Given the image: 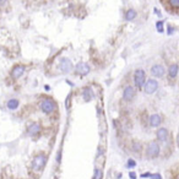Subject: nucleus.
<instances>
[{
    "instance_id": "f257e3e1",
    "label": "nucleus",
    "mask_w": 179,
    "mask_h": 179,
    "mask_svg": "<svg viewBox=\"0 0 179 179\" xmlns=\"http://www.w3.org/2000/svg\"><path fill=\"white\" fill-rule=\"evenodd\" d=\"M161 153V146H160V142L157 140H152V141L148 142L147 147H146V156L147 158L150 160H155L160 156Z\"/></svg>"
},
{
    "instance_id": "f03ea898",
    "label": "nucleus",
    "mask_w": 179,
    "mask_h": 179,
    "mask_svg": "<svg viewBox=\"0 0 179 179\" xmlns=\"http://www.w3.org/2000/svg\"><path fill=\"white\" fill-rule=\"evenodd\" d=\"M40 107H41V110H42L44 114H52V113L55 112V109H57V103H55V102H54L52 98L45 97V98L42 99Z\"/></svg>"
},
{
    "instance_id": "7ed1b4c3",
    "label": "nucleus",
    "mask_w": 179,
    "mask_h": 179,
    "mask_svg": "<svg viewBox=\"0 0 179 179\" xmlns=\"http://www.w3.org/2000/svg\"><path fill=\"white\" fill-rule=\"evenodd\" d=\"M47 156L44 155V153H40V155H37L33 157V161H32V168L34 171H41L45 167V164H47Z\"/></svg>"
},
{
    "instance_id": "20e7f679",
    "label": "nucleus",
    "mask_w": 179,
    "mask_h": 179,
    "mask_svg": "<svg viewBox=\"0 0 179 179\" xmlns=\"http://www.w3.org/2000/svg\"><path fill=\"white\" fill-rule=\"evenodd\" d=\"M146 82V72L142 69H137L134 72V84L136 88H144Z\"/></svg>"
},
{
    "instance_id": "39448f33",
    "label": "nucleus",
    "mask_w": 179,
    "mask_h": 179,
    "mask_svg": "<svg viewBox=\"0 0 179 179\" xmlns=\"http://www.w3.org/2000/svg\"><path fill=\"white\" fill-rule=\"evenodd\" d=\"M74 64L69 58H61L59 61V70L63 74H69L74 70Z\"/></svg>"
},
{
    "instance_id": "423d86ee",
    "label": "nucleus",
    "mask_w": 179,
    "mask_h": 179,
    "mask_svg": "<svg viewBox=\"0 0 179 179\" xmlns=\"http://www.w3.org/2000/svg\"><path fill=\"white\" fill-rule=\"evenodd\" d=\"M158 90V81L155 79H148L146 80L144 85V91L146 95H153Z\"/></svg>"
},
{
    "instance_id": "0eeeda50",
    "label": "nucleus",
    "mask_w": 179,
    "mask_h": 179,
    "mask_svg": "<svg viewBox=\"0 0 179 179\" xmlns=\"http://www.w3.org/2000/svg\"><path fill=\"white\" fill-rule=\"evenodd\" d=\"M25 71H26V66L22 65V64H17V65H15L14 68L11 69V78L14 79V80H19L21 76L25 74Z\"/></svg>"
},
{
    "instance_id": "6e6552de",
    "label": "nucleus",
    "mask_w": 179,
    "mask_h": 179,
    "mask_svg": "<svg viewBox=\"0 0 179 179\" xmlns=\"http://www.w3.org/2000/svg\"><path fill=\"white\" fill-rule=\"evenodd\" d=\"M74 70H75V72L78 74V75H80V76H85V75H87V74L90 72L91 68H90V65H88L87 63L81 61V63H78V64H76V66L74 68Z\"/></svg>"
},
{
    "instance_id": "1a4fd4ad",
    "label": "nucleus",
    "mask_w": 179,
    "mask_h": 179,
    "mask_svg": "<svg viewBox=\"0 0 179 179\" xmlns=\"http://www.w3.org/2000/svg\"><path fill=\"white\" fill-rule=\"evenodd\" d=\"M135 96H136V90H135V87H133V86H126L124 90H123V98H124V101H126V102H130V101H133L134 98H135Z\"/></svg>"
},
{
    "instance_id": "9d476101",
    "label": "nucleus",
    "mask_w": 179,
    "mask_h": 179,
    "mask_svg": "<svg viewBox=\"0 0 179 179\" xmlns=\"http://www.w3.org/2000/svg\"><path fill=\"white\" fill-rule=\"evenodd\" d=\"M166 74V69L162 64H155L152 68H151V75L153 78H157V79H161L163 78Z\"/></svg>"
},
{
    "instance_id": "9b49d317",
    "label": "nucleus",
    "mask_w": 179,
    "mask_h": 179,
    "mask_svg": "<svg viewBox=\"0 0 179 179\" xmlns=\"http://www.w3.org/2000/svg\"><path fill=\"white\" fill-rule=\"evenodd\" d=\"M156 137L158 142H164L167 141L169 137V130L167 128H160V129L156 131Z\"/></svg>"
},
{
    "instance_id": "f8f14e48",
    "label": "nucleus",
    "mask_w": 179,
    "mask_h": 179,
    "mask_svg": "<svg viewBox=\"0 0 179 179\" xmlns=\"http://www.w3.org/2000/svg\"><path fill=\"white\" fill-rule=\"evenodd\" d=\"M41 124L40 123H37V122H33V123H31L30 125H28V135L30 136H37L38 134L41 133Z\"/></svg>"
},
{
    "instance_id": "ddd939ff",
    "label": "nucleus",
    "mask_w": 179,
    "mask_h": 179,
    "mask_svg": "<svg viewBox=\"0 0 179 179\" xmlns=\"http://www.w3.org/2000/svg\"><path fill=\"white\" fill-rule=\"evenodd\" d=\"M162 123V117L160 116V114H152V116H150L148 118V124L151 128H158Z\"/></svg>"
},
{
    "instance_id": "4468645a",
    "label": "nucleus",
    "mask_w": 179,
    "mask_h": 179,
    "mask_svg": "<svg viewBox=\"0 0 179 179\" xmlns=\"http://www.w3.org/2000/svg\"><path fill=\"white\" fill-rule=\"evenodd\" d=\"M82 98L85 99V102H90V101H92L93 97H95V93L92 91V88L91 87H85L82 90Z\"/></svg>"
},
{
    "instance_id": "2eb2a0df",
    "label": "nucleus",
    "mask_w": 179,
    "mask_h": 179,
    "mask_svg": "<svg viewBox=\"0 0 179 179\" xmlns=\"http://www.w3.org/2000/svg\"><path fill=\"white\" fill-rule=\"evenodd\" d=\"M178 72H179V65L178 64H171L168 66V76L171 79H175L178 76Z\"/></svg>"
},
{
    "instance_id": "dca6fc26",
    "label": "nucleus",
    "mask_w": 179,
    "mask_h": 179,
    "mask_svg": "<svg viewBox=\"0 0 179 179\" xmlns=\"http://www.w3.org/2000/svg\"><path fill=\"white\" fill-rule=\"evenodd\" d=\"M19 106H20V101L16 99V98L9 99L7 103H6V107H7V109H10V110H16V109L19 108Z\"/></svg>"
},
{
    "instance_id": "f3484780",
    "label": "nucleus",
    "mask_w": 179,
    "mask_h": 179,
    "mask_svg": "<svg viewBox=\"0 0 179 179\" xmlns=\"http://www.w3.org/2000/svg\"><path fill=\"white\" fill-rule=\"evenodd\" d=\"M136 16H137V12L134 9H129L125 12V20L126 21H133V20L136 19Z\"/></svg>"
},
{
    "instance_id": "a211bd4d",
    "label": "nucleus",
    "mask_w": 179,
    "mask_h": 179,
    "mask_svg": "<svg viewBox=\"0 0 179 179\" xmlns=\"http://www.w3.org/2000/svg\"><path fill=\"white\" fill-rule=\"evenodd\" d=\"M131 150L134 152H140L141 151V142L137 141V140H134L133 144H131Z\"/></svg>"
},
{
    "instance_id": "6ab92c4d",
    "label": "nucleus",
    "mask_w": 179,
    "mask_h": 179,
    "mask_svg": "<svg viewBox=\"0 0 179 179\" xmlns=\"http://www.w3.org/2000/svg\"><path fill=\"white\" fill-rule=\"evenodd\" d=\"M102 177H103V173H102V171L99 168H96L95 169V174H93V179H102Z\"/></svg>"
},
{
    "instance_id": "aec40b11",
    "label": "nucleus",
    "mask_w": 179,
    "mask_h": 179,
    "mask_svg": "<svg viewBox=\"0 0 179 179\" xmlns=\"http://www.w3.org/2000/svg\"><path fill=\"white\" fill-rule=\"evenodd\" d=\"M168 4L173 9H179V0H168Z\"/></svg>"
},
{
    "instance_id": "412c9836",
    "label": "nucleus",
    "mask_w": 179,
    "mask_h": 179,
    "mask_svg": "<svg viewBox=\"0 0 179 179\" xmlns=\"http://www.w3.org/2000/svg\"><path fill=\"white\" fill-rule=\"evenodd\" d=\"M156 28L160 33H162L164 31V27H163V21H157L156 22Z\"/></svg>"
},
{
    "instance_id": "4be33fe9",
    "label": "nucleus",
    "mask_w": 179,
    "mask_h": 179,
    "mask_svg": "<svg viewBox=\"0 0 179 179\" xmlns=\"http://www.w3.org/2000/svg\"><path fill=\"white\" fill-rule=\"evenodd\" d=\"M126 167L128 168H134V167H136V162L134 161V160H128V162H126Z\"/></svg>"
},
{
    "instance_id": "5701e85b",
    "label": "nucleus",
    "mask_w": 179,
    "mask_h": 179,
    "mask_svg": "<svg viewBox=\"0 0 179 179\" xmlns=\"http://www.w3.org/2000/svg\"><path fill=\"white\" fill-rule=\"evenodd\" d=\"M150 178H151V179H162V175H161L160 173H152Z\"/></svg>"
},
{
    "instance_id": "b1692460",
    "label": "nucleus",
    "mask_w": 179,
    "mask_h": 179,
    "mask_svg": "<svg viewBox=\"0 0 179 179\" xmlns=\"http://www.w3.org/2000/svg\"><path fill=\"white\" fill-rule=\"evenodd\" d=\"M173 32H174V27L171 26V25H168V27H167V33H168V34H173Z\"/></svg>"
},
{
    "instance_id": "393cba45",
    "label": "nucleus",
    "mask_w": 179,
    "mask_h": 179,
    "mask_svg": "<svg viewBox=\"0 0 179 179\" xmlns=\"http://www.w3.org/2000/svg\"><path fill=\"white\" fill-rule=\"evenodd\" d=\"M129 177H130V179H136V173L135 172H130Z\"/></svg>"
},
{
    "instance_id": "a878e982",
    "label": "nucleus",
    "mask_w": 179,
    "mask_h": 179,
    "mask_svg": "<svg viewBox=\"0 0 179 179\" xmlns=\"http://www.w3.org/2000/svg\"><path fill=\"white\" fill-rule=\"evenodd\" d=\"M151 174H152V173H142L140 177H142V178H150V177H151Z\"/></svg>"
},
{
    "instance_id": "bb28decb",
    "label": "nucleus",
    "mask_w": 179,
    "mask_h": 179,
    "mask_svg": "<svg viewBox=\"0 0 179 179\" xmlns=\"http://www.w3.org/2000/svg\"><path fill=\"white\" fill-rule=\"evenodd\" d=\"M6 3H7V0H0V7H1V6H4Z\"/></svg>"
},
{
    "instance_id": "cd10ccee",
    "label": "nucleus",
    "mask_w": 179,
    "mask_h": 179,
    "mask_svg": "<svg viewBox=\"0 0 179 179\" xmlns=\"http://www.w3.org/2000/svg\"><path fill=\"white\" fill-rule=\"evenodd\" d=\"M175 141H177V146L179 147V133L177 134V139H175Z\"/></svg>"
},
{
    "instance_id": "c85d7f7f",
    "label": "nucleus",
    "mask_w": 179,
    "mask_h": 179,
    "mask_svg": "<svg viewBox=\"0 0 179 179\" xmlns=\"http://www.w3.org/2000/svg\"><path fill=\"white\" fill-rule=\"evenodd\" d=\"M155 12H156V14H157L158 16H161V15H162V14H161V11H160V10H157L156 7H155Z\"/></svg>"
},
{
    "instance_id": "c756f323",
    "label": "nucleus",
    "mask_w": 179,
    "mask_h": 179,
    "mask_svg": "<svg viewBox=\"0 0 179 179\" xmlns=\"http://www.w3.org/2000/svg\"><path fill=\"white\" fill-rule=\"evenodd\" d=\"M175 179H179V174H178V175H177V177H175Z\"/></svg>"
}]
</instances>
